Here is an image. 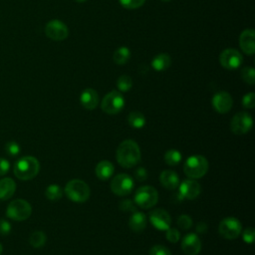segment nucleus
<instances>
[{
	"mask_svg": "<svg viewBox=\"0 0 255 255\" xmlns=\"http://www.w3.org/2000/svg\"><path fill=\"white\" fill-rule=\"evenodd\" d=\"M149 255H171L168 248L162 245H154L149 250Z\"/></svg>",
	"mask_w": 255,
	"mask_h": 255,
	"instance_id": "c9c22d12",
	"label": "nucleus"
},
{
	"mask_svg": "<svg viewBox=\"0 0 255 255\" xmlns=\"http://www.w3.org/2000/svg\"><path fill=\"white\" fill-rule=\"evenodd\" d=\"M45 34L53 41H63L68 37L69 30L66 24L62 21L52 20L46 24Z\"/></svg>",
	"mask_w": 255,
	"mask_h": 255,
	"instance_id": "9b49d317",
	"label": "nucleus"
},
{
	"mask_svg": "<svg viewBox=\"0 0 255 255\" xmlns=\"http://www.w3.org/2000/svg\"><path fill=\"white\" fill-rule=\"evenodd\" d=\"M80 102L85 109L92 111L96 109L99 104L98 93L94 89L88 88L82 92L80 96Z\"/></svg>",
	"mask_w": 255,
	"mask_h": 255,
	"instance_id": "a211bd4d",
	"label": "nucleus"
},
{
	"mask_svg": "<svg viewBox=\"0 0 255 255\" xmlns=\"http://www.w3.org/2000/svg\"><path fill=\"white\" fill-rule=\"evenodd\" d=\"M207 230V225L204 222H199L196 225V231L198 233H204Z\"/></svg>",
	"mask_w": 255,
	"mask_h": 255,
	"instance_id": "79ce46f5",
	"label": "nucleus"
},
{
	"mask_svg": "<svg viewBox=\"0 0 255 255\" xmlns=\"http://www.w3.org/2000/svg\"><path fill=\"white\" fill-rule=\"evenodd\" d=\"M128 226L131 230L135 232L142 231L146 226V216L142 212H139L137 210L132 212L128 220Z\"/></svg>",
	"mask_w": 255,
	"mask_h": 255,
	"instance_id": "4be33fe9",
	"label": "nucleus"
},
{
	"mask_svg": "<svg viewBox=\"0 0 255 255\" xmlns=\"http://www.w3.org/2000/svg\"><path fill=\"white\" fill-rule=\"evenodd\" d=\"M89 185L81 179H72L65 186L67 197L74 202H85L90 197Z\"/></svg>",
	"mask_w": 255,
	"mask_h": 255,
	"instance_id": "20e7f679",
	"label": "nucleus"
},
{
	"mask_svg": "<svg viewBox=\"0 0 255 255\" xmlns=\"http://www.w3.org/2000/svg\"><path fill=\"white\" fill-rule=\"evenodd\" d=\"M16 190V183L13 179L6 177L0 179V200H8Z\"/></svg>",
	"mask_w": 255,
	"mask_h": 255,
	"instance_id": "aec40b11",
	"label": "nucleus"
},
{
	"mask_svg": "<svg viewBox=\"0 0 255 255\" xmlns=\"http://www.w3.org/2000/svg\"><path fill=\"white\" fill-rule=\"evenodd\" d=\"M120 209L122 211H125V212H128V211H131V212H134L136 211V207H135V203H133L131 200L129 199H125L123 200L120 205H119Z\"/></svg>",
	"mask_w": 255,
	"mask_h": 255,
	"instance_id": "e433bc0d",
	"label": "nucleus"
},
{
	"mask_svg": "<svg viewBox=\"0 0 255 255\" xmlns=\"http://www.w3.org/2000/svg\"><path fill=\"white\" fill-rule=\"evenodd\" d=\"M117 87L121 92H128L132 87V80L128 75H123L119 77L117 81Z\"/></svg>",
	"mask_w": 255,
	"mask_h": 255,
	"instance_id": "c85d7f7f",
	"label": "nucleus"
},
{
	"mask_svg": "<svg viewBox=\"0 0 255 255\" xmlns=\"http://www.w3.org/2000/svg\"><path fill=\"white\" fill-rule=\"evenodd\" d=\"M46 242V235L42 231H35L29 237V243L35 248L42 247Z\"/></svg>",
	"mask_w": 255,
	"mask_h": 255,
	"instance_id": "bb28decb",
	"label": "nucleus"
},
{
	"mask_svg": "<svg viewBox=\"0 0 255 255\" xmlns=\"http://www.w3.org/2000/svg\"><path fill=\"white\" fill-rule=\"evenodd\" d=\"M239 45L241 50L247 55H253L255 52V33L253 29L244 30L239 36Z\"/></svg>",
	"mask_w": 255,
	"mask_h": 255,
	"instance_id": "f3484780",
	"label": "nucleus"
},
{
	"mask_svg": "<svg viewBox=\"0 0 255 255\" xmlns=\"http://www.w3.org/2000/svg\"><path fill=\"white\" fill-rule=\"evenodd\" d=\"M149 221L155 229L166 230L170 227L171 217L166 210L157 208L149 213Z\"/></svg>",
	"mask_w": 255,
	"mask_h": 255,
	"instance_id": "ddd939ff",
	"label": "nucleus"
},
{
	"mask_svg": "<svg viewBox=\"0 0 255 255\" xmlns=\"http://www.w3.org/2000/svg\"><path fill=\"white\" fill-rule=\"evenodd\" d=\"M161 1H163V2H169V1H171V0H161Z\"/></svg>",
	"mask_w": 255,
	"mask_h": 255,
	"instance_id": "a18cd8bd",
	"label": "nucleus"
},
{
	"mask_svg": "<svg viewBox=\"0 0 255 255\" xmlns=\"http://www.w3.org/2000/svg\"><path fill=\"white\" fill-rule=\"evenodd\" d=\"M253 125V120L248 113L240 112L233 116L230 122V128L235 134L247 133Z\"/></svg>",
	"mask_w": 255,
	"mask_h": 255,
	"instance_id": "9d476101",
	"label": "nucleus"
},
{
	"mask_svg": "<svg viewBox=\"0 0 255 255\" xmlns=\"http://www.w3.org/2000/svg\"><path fill=\"white\" fill-rule=\"evenodd\" d=\"M159 181L161 185L167 189H175L176 187H178L179 184V178L177 173L169 169L161 171L159 175Z\"/></svg>",
	"mask_w": 255,
	"mask_h": 255,
	"instance_id": "6ab92c4d",
	"label": "nucleus"
},
{
	"mask_svg": "<svg viewBox=\"0 0 255 255\" xmlns=\"http://www.w3.org/2000/svg\"><path fill=\"white\" fill-rule=\"evenodd\" d=\"M114 170L115 167L109 160H101L95 168L96 175L101 180H108L113 175Z\"/></svg>",
	"mask_w": 255,
	"mask_h": 255,
	"instance_id": "412c9836",
	"label": "nucleus"
},
{
	"mask_svg": "<svg viewBox=\"0 0 255 255\" xmlns=\"http://www.w3.org/2000/svg\"><path fill=\"white\" fill-rule=\"evenodd\" d=\"M183 170L184 173L191 179L200 178L208 170V161L203 155H191L185 160Z\"/></svg>",
	"mask_w": 255,
	"mask_h": 255,
	"instance_id": "7ed1b4c3",
	"label": "nucleus"
},
{
	"mask_svg": "<svg viewBox=\"0 0 255 255\" xmlns=\"http://www.w3.org/2000/svg\"><path fill=\"white\" fill-rule=\"evenodd\" d=\"M233 105V100L227 92H218L212 98V106L214 110L220 114L228 113Z\"/></svg>",
	"mask_w": 255,
	"mask_h": 255,
	"instance_id": "4468645a",
	"label": "nucleus"
},
{
	"mask_svg": "<svg viewBox=\"0 0 255 255\" xmlns=\"http://www.w3.org/2000/svg\"><path fill=\"white\" fill-rule=\"evenodd\" d=\"M130 58V51L128 47H120L118 48L114 55L113 60L117 65H125Z\"/></svg>",
	"mask_w": 255,
	"mask_h": 255,
	"instance_id": "b1692460",
	"label": "nucleus"
},
{
	"mask_svg": "<svg viewBox=\"0 0 255 255\" xmlns=\"http://www.w3.org/2000/svg\"><path fill=\"white\" fill-rule=\"evenodd\" d=\"M218 232L223 238L235 239L241 232V223L235 217H226L220 221Z\"/></svg>",
	"mask_w": 255,
	"mask_h": 255,
	"instance_id": "1a4fd4ad",
	"label": "nucleus"
},
{
	"mask_svg": "<svg viewBox=\"0 0 255 255\" xmlns=\"http://www.w3.org/2000/svg\"><path fill=\"white\" fill-rule=\"evenodd\" d=\"M2 251H3V246H2V245H1V243H0V255H1Z\"/></svg>",
	"mask_w": 255,
	"mask_h": 255,
	"instance_id": "37998d69",
	"label": "nucleus"
},
{
	"mask_svg": "<svg viewBox=\"0 0 255 255\" xmlns=\"http://www.w3.org/2000/svg\"><path fill=\"white\" fill-rule=\"evenodd\" d=\"M124 106L125 99L123 95L118 91H112L108 93L101 103L102 110L109 115H116L120 113L124 109Z\"/></svg>",
	"mask_w": 255,
	"mask_h": 255,
	"instance_id": "0eeeda50",
	"label": "nucleus"
},
{
	"mask_svg": "<svg viewBox=\"0 0 255 255\" xmlns=\"http://www.w3.org/2000/svg\"><path fill=\"white\" fill-rule=\"evenodd\" d=\"M140 149L132 139H126L120 143L117 149V160L121 166L131 168L140 161Z\"/></svg>",
	"mask_w": 255,
	"mask_h": 255,
	"instance_id": "f257e3e1",
	"label": "nucleus"
},
{
	"mask_svg": "<svg viewBox=\"0 0 255 255\" xmlns=\"http://www.w3.org/2000/svg\"><path fill=\"white\" fill-rule=\"evenodd\" d=\"M219 62L227 70H236L243 62V57L235 49H226L219 56Z\"/></svg>",
	"mask_w": 255,
	"mask_h": 255,
	"instance_id": "f8f14e48",
	"label": "nucleus"
},
{
	"mask_svg": "<svg viewBox=\"0 0 255 255\" xmlns=\"http://www.w3.org/2000/svg\"><path fill=\"white\" fill-rule=\"evenodd\" d=\"M164 161L168 165H176L181 161V153L176 149H169L164 154Z\"/></svg>",
	"mask_w": 255,
	"mask_h": 255,
	"instance_id": "cd10ccee",
	"label": "nucleus"
},
{
	"mask_svg": "<svg viewBox=\"0 0 255 255\" xmlns=\"http://www.w3.org/2000/svg\"><path fill=\"white\" fill-rule=\"evenodd\" d=\"M177 226L183 230H188L192 226V219L190 216L183 214L177 218Z\"/></svg>",
	"mask_w": 255,
	"mask_h": 255,
	"instance_id": "2f4dec72",
	"label": "nucleus"
},
{
	"mask_svg": "<svg viewBox=\"0 0 255 255\" xmlns=\"http://www.w3.org/2000/svg\"><path fill=\"white\" fill-rule=\"evenodd\" d=\"M11 232V224L8 220L1 218L0 219V235L6 236Z\"/></svg>",
	"mask_w": 255,
	"mask_h": 255,
	"instance_id": "58836bf2",
	"label": "nucleus"
},
{
	"mask_svg": "<svg viewBox=\"0 0 255 255\" xmlns=\"http://www.w3.org/2000/svg\"><path fill=\"white\" fill-rule=\"evenodd\" d=\"M133 179L127 173H120L116 175L111 181V190L119 196L129 194L133 189Z\"/></svg>",
	"mask_w": 255,
	"mask_h": 255,
	"instance_id": "6e6552de",
	"label": "nucleus"
},
{
	"mask_svg": "<svg viewBox=\"0 0 255 255\" xmlns=\"http://www.w3.org/2000/svg\"><path fill=\"white\" fill-rule=\"evenodd\" d=\"M6 153L10 156H17L20 151H21V148H20V145L14 141V140H10L8 141L6 144H5V147H4Z\"/></svg>",
	"mask_w": 255,
	"mask_h": 255,
	"instance_id": "7c9ffc66",
	"label": "nucleus"
},
{
	"mask_svg": "<svg viewBox=\"0 0 255 255\" xmlns=\"http://www.w3.org/2000/svg\"><path fill=\"white\" fill-rule=\"evenodd\" d=\"M166 239L171 242V243H176L179 239H180V233L176 228H172L169 227L168 229H166V235H165Z\"/></svg>",
	"mask_w": 255,
	"mask_h": 255,
	"instance_id": "72a5a7b5",
	"label": "nucleus"
},
{
	"mask_svg": "<svg viewBox=\"0 0 255 255\" xmlns=\"http://www.w3.org/2000/svg\"><path fill=\"white\" fill-rule=\"evenodd\" d=\"M170 65H171V59L169 55L164 53L156 55L151 61V67L157 72L166 70L167 68H169Z\"/></svg>",
	"mask_w": 255,
	"mask_h": 255,
	"instance_id": "5701e85b",
	"label": "nucleus"
},
{
	"mask_svg": "<svg viewBox=\"0 0 255 255\" xmlns=\"http://www.w3.org/2000/svg\"><path fill=\"white\" fill-rule=\"evenodd\" d=\"M134 178L138 181H143L147 178V171L145 168L143 167H138L135 171H134Z\"/></svg>",
	"mask_w": 255,
	"mask_h": 255,
	"instance_id": "ea45409f",
	"label": "nucleus"
},
{
	"mask_svg": "<svg viewBox=\"0 0 255 255\" xmlns=\"http://www.w3.org/2000/svg\"><path fill=\"white\" fill-rule=\"evenodd\" d=\"M75 1H77V2H80V3H81V2H85L86 0H75Z\"/></svg>",
	"mask_w": 255,
	"mask_h": 255,
	"instance_id": "c03bdc74",
	"label": "nucleus"
},
{
	"mask_svg": "<svg viewBox=\"0 0 255 255\" xmlns=\"http://www.w3.org/2000/svg\"><path fill=\"white\" fill-rule=\"evenodd\" d=\"M10 169V163L7 159L0 157V176L5 175Z\"/></svg>",
	"mask_w": 255,
	"mask_h": 255,
	"instance_id": "a19ab883",
	"label": "nucleus"
},
{
	"mask_svg": "<svg viewBox=\"0 0 255 255\" xmlns=\"http://www.w3.org/2000/svg\"><path fill=\"white\" fill-rule=\"evenodd\" d=\"M243 240L248 243V244H252L255 238V230L252 227H247L244 231H243Z\"/></svg>",
	"mask_w": 255,
	"mask_h": 255,
	"instance_id": "4c0bfd02",
	"label": "nucleus"
},
{
	"mask_svg": "<svg viewBox=\"0 0 255 255\" xmlns=\"http://www.w3.org/2000/svg\"><path fill=\"white\" fill-rule=\"evenodd\" d=\"M40 170V163L34 156L27 155L19 158L13 167L14 174L21 180H30L34 178Z\"/></svg>",
	"mask_w": 255,
	"mask_h": 255,
	"instance_id": "f03ea898",
	"label": "nucleus"
},
{
	"mask_svg": "<svg viewBox=\"0 0 255 255\" xmlns=\"http://www.w3.org/2000/svg\"><path fill=\"white\" fill-rule=\"evenodd\" d=\"M45 195L50 200H58L63 195V189L58 184H50L45 190Z\"/></svg>",
	"mask_w": 255,
	"mask_h": 255,
	"instance_id": "a878e982",
	"label": "nucleus"
},
{
	"mask_svg": "<svg viewBox=\"0 0 255 255\" xmlns=\"http://www.w3.org/2000/svg\"><path fill=\"white\" fill-rule=\"evenodd\" d=\"M128 122L134 128H141L145 125V118L139 112H131L128 117Z\"/></svg>",
	"mask_w": 255,
	"mask_h": 255,
	"instance_id": "393cba45",
	"label": "nucleus"
},
{
	"mask_svg": "<svg viewBox=\"0 0 255 255\" xmlns=\"http://www.w3.org/2000/svg\"><path fill=\"white\" fill-rule=\"evenodd\" d=\"M241 78L245 83H247L249 85H254V83H255V70L251 67H245L241 71Z\"/></svg>",
	"mask_w": 255,
	"mask_h": 255,
	"instance_id": "c756f323",
	"label": "nucleus"
},
{
	"mask_svg": "<svg viewBox=\"0 0 255 255\" xmlns=\"http://www.w3.org/2000/svg\"><path fill=\"white\" fill-rule=\"evenodd\" d=\"M158 200V193L156 189L149 185L140 186L136 189L134 195V203L143 208L148 209L156 204Z\"/></svg>",
	"mask_w": 255,
	"mask_h": 255,
	"instance_id": "423d86ee",
	"label": "nucleus"
},
{
	"mask_svg": "<svg viewBox=\"0 0 255 255\" xmlns=\"http://www.w3.org/2000/svg\"><path fill=\"white\" fill-rule=\"evenodd\" d=\"M181 249L186 255H197L201 250V241L197 234L188 233L181 240Z\"/></svg>",
	"mask_w": 255,
	"mask_h": 255,
	"instance_id": "2eb2a0df",
	"label": "nucleus"
},
{
	"mask_svg": "<svg viewBox=\"0 0 255 255\" xmlns=\"http://www.w3.org/2000/svg\"><path fill=\"white\" fill-rule=\"evenodd\" d=\"M201 191L200 184L193 179H185L179 184V195L182 198L194 199L196 198Z\"/></svg>",
	"mask_w": 255,
	"mask_h": 255,
	"instance_id": "dca6fc26",
	"label": "nucleus"
},
{
	"mask_svg": "<svg viewBox=\"0 0 255 255\" xmlns=\"http://www.w3.org/2000/svg\"><path fill=\"white\" fill-rule=\"evenodd\" d=\"M32 207L30 203L24 199H15L10 202L6 209L8 218L15 221H24L30 217Z\"/></svg>",
	"mask_w": 255,
	"mask_h": 255,
	"instance_id": "39448f33",
	"label": "nucleus"
},
{
	"mask_svg": "<svg viewBox=\"0 0 255 255\" xmlns=\"http://www.w3.org/2000/svg\"><path fill=\"white\" fill-rule=\"evenodd\" d=\"M242 105L246 109H253L255 106V94L248 93L242 99Z\"/></svg>",
	"mask_w": 255,
	"mask_h": 255,
	"instance_id": "f704fd0d",
	"label": "nucleus"
},
{
	"mask_svg": "<svg viewBox=\"0 0 255 255\" xmlns=\"http://www.w3.org/2000/svg\"><path fill=\"white\" fill-rule=\"evenodd\" d=\"M121 5L127 9H136L139 8L145 0H119Z\"/></svg>",
	"mask_w": 255,
	"mask_h": 255,
	"instance_id": "473e14b6",
	"label": "nucleus"
}]
</instances>
